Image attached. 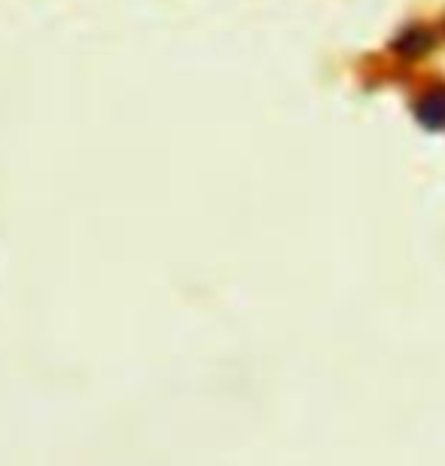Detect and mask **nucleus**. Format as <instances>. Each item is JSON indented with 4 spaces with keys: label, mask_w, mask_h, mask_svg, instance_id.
<instances>
[{
    "label": "nucleus",
    "mask_w": 445,
    "mask_h": 466,
    "mask_svg": "<svg viewBox=\"0 0 445 466\" xmlns=\"http://www.w3.org/2000/svg\"><path fill=\"white\" fill-rule=\"evenodd\" d=\"M418 126L427 131H445V83L424 89L412 104Z\"/></svg>",
    "instance_id": "nucleus-1"
},
{
    "label": "nucleus",
    "mask_w": 445,
    "mask_h": 466,
    "mask_svg": "<svg viewBox=\"0 0 445 466\" xmlns=\"http://www.w3.org/2000/svg\"><path fill=\"white\" fill-rule=\"evenodd\" d=\"M433 46H436L433 31L430 28H421V25H415V28H406L397 37V49H399V56H403V58H421Z\"/></svg>",
    "instance_id": "nucleus-2"
}]
</instances>
